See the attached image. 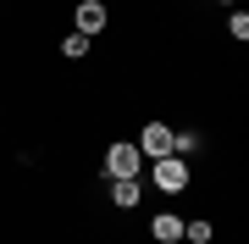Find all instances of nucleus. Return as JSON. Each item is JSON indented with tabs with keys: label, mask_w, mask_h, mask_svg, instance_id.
<instances>
[{
	"label": "nucleus",
	"mask_w": 249,
	"mask_h": 244,
	"mask_svg": "<svg viewBox=\"0 0 249 244\" xmlns=\"http://www.w3.org/2000/svg\"><path fill=\"white\" fill-rule=\"evenodd\" d=\"M150 183L166 194H183L188 183H194V167L183 161V155H160V161H150Z\"/></svg>",
	"instance_id": "1"
},
{
	"label": "nucleus",
	"mask_w": 249,
	"mask_h": 244,
	"mask_svg": "<svg viewBox=\"0 0 249 244\" xmlns=\"http://www.w3.org/2000/svg\"><path fill=\"white\" fill-rule=\"evenodd\" d=\"M106 172L111 178H139L144 172V150L139 145H111L106 150Z\"/></svg>",
	"instance_id": "2"
},
{
	"label": "nucleus",
	"mask_w": 249,
	"mask_h": 244,
	"mask_svg": "<svg viewBox=\"0 0 249 244\" xmlns=\"http://www.w3.org/2000/svg\"><path fill=\"white\" fill-rule=\"evenodd\" d=\"M139 150H144V161H160V155H172V128H166V122H144Z\"/></svg>",
	"instance_id": "3"
},
{
	"label": "nucleus",
	"mask_w": 249,
	"mask_h": 244,
	"mask_svg": "<svg viewBox=\"0 0 249 244\" xmlns=\"http://www.w3.org/2000/svg\"><path fill=\"white\" fill-rule=\"evenodd\" d=\"M106 28V0H83L78 6V34H100Z\"/></svg>",
	"instance_id": "4"
},
{
	"label": "nucleus",
	"mask_w": 249,
	"mask_h": 244,
	"mask_svg": "<svg viewBox=\"0 0 249 244\" xmlns=\"http://www.w3.org/2000/svg\"><path fill=\"white\" fill-rule=\"evenodd\" d=\"M150 233H155V244H178V239H183V217H172V211H160V217L150 222Z\"/></svg>",
	"instance_id": "5"
},
{
	"label": "nucleus",
	"mask_w": 249,
	"mask_h": 244,
	"mask_svg": "<svg viewBox=\"0 0 249 244\" xmlns=\"http://www.w3.org/2000/svg\"><path fill=\"white\" fill-rule=\"evenodd\" d=\"M111 200H116V206H139V178H111Z\"/></svg>",
	"instance_id": "6"
},
{
	"label": "nucleus",
	"mask_w": 249,
	"mask_h": 244,
	"mask_svg": "<svg viewBox=\"0 0 249 244\" xmlns=\"http://www.w3.org/2000/svg\"><path fill=\"white\" fill-rule=\"evenodd\" d=\"M61 56H72V61L89 56V34H67V39H61Z\"/></svg>",
	"instance_id": "7"
},
{
	"label": "nucleus",
	"mask_w": 249,
	"mask_h": 244,
	"mask_svg": "<svg viewBox=\"0 0 249 244\" xmlns=\"http://www.w3.org/2000/svg\"><path fill=\"white\" fill-rule=\"evenodd\" d=\"M183 239L188 244H211V222H183Z\"/></svg>",
	"instance_id": "8"
},
{
	"label": "nucleus",
	"mask_w": 249,
	"mask_h": 244,
	"mask_svg": "<svg viewBox=\"0 0 249 244\" xmlns=\"http://www.w3.org/2000/svg\"><path fill=\"white\" fill-rule=\"evenodd\" d=\"M227 34H232V39H249V17H244V11H232V22H227Z\"/></svg>",
	"instance_id": "9"
}]
</instances>
